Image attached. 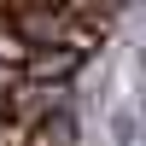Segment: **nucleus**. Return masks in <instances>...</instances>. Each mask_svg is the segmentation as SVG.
<instances>
[{
    "mask_svg": "<svg viewBox=\"0 0 146 146\" xmlns=\"http://www.w3.org/2000/svg\"><path fill=\"white\" fill-rule=\"evenodd\" d=\"M53 6H64L70 18H88V23H105L111 29L117 12H123V0H53Z\"/></svg>",
    "mask_w": 146,
    "mask_h": 146,
    "instance_id": "7ed1b4c3",
    "label": "nucleus"
},
{
    "mask_svg": "<svg viewBox=\"0 0 146 146\" xmlns=\"http://www.w3.org/2000/svg\"><path fill=\"white\" fill-rule=\"evenodd\" d=\"M82 64H88V58L70 53V47H35V53L23 58L18 76H23V82H35V88H58V82H70Z\"/></svg>",
    "mask_w": 146,
    "mask_h": 146,
    "instance_id": "f257e3e1",
    "label": "nucleus"
},
{
    "mask_svg": "<svg viewBox=\"0 0 146 146\" xmlns=\"http://www.w3.org/2000/svg\"><path fill=\"white\" fill-rule=\"evenodd\" d=\"M23 146H76V129H70L64 111H47V117H35V123H29Z\"/></svg>",
    "mask_w": 146,
    "mask_h": 146,
    "instance_id": "f03ea898",
    "label": "nucleus"
}]
</instances>
